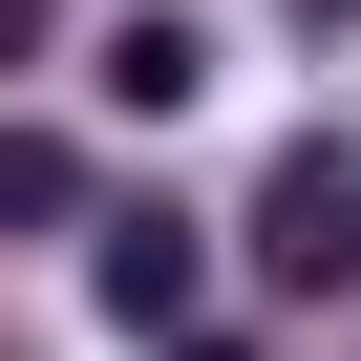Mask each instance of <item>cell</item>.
Wrapping results in <instances>:
<instances>
[{"label":"cell","instance_id":"obj_1","mask_svg":"<svg viewBox=\"0 0 361 361\" xmlns=\"http://www.w3.org/2000/svg\"><path fill=\"white\" fill-rule=\"evenodd\" d=\"M234 234H255V276H276V298H340V276H361V149H340V128H298V149L255 170V213H234Z\"/></svg>","mask_w":361,"mask_h":361},{"label":"cell","instance_id":"obj_2","mask_svg":"<svg viewBox=\"0 0 361 361\" xmlns=\"http://www.w3.org/2000/svg\"><path fill=\"white\" fill-rule=\"evenodd\" d=\"M85 298H106L128 340H192V298H213V234H192V213H85Z\"/></svg>","mask_w":361,"mask_h":361},{"label":"cell","instance_id":"obj_3","mask_svg":"<svg viewBox=\"0 0 361 361\" xmlns=\"http://www.w3.org/2000/svg\"><path fill=\"white\" fill-rule=\"evenodd\" d=\"M85 85H106L128 128H170V106L213 85V22H170V0H128V22H106V64H85Z\"/></svg>","mask_w":361,"mask_h":361},{"label":"cell","instance_id":"obj_4","mask_svg":"<svg viewBox=\"0 0 361 361\" xmlns=\"http://www.w3.org/2000/svg\"><path fill=\"white\" fill-rule=\"evenodd\" d=\"M0 234H85V149L64 128H0Z\"/></svg>","mask_w":361,"mask_h":361},{"label":"cell","instance_id":"obj_5","mask_svg":"<svg viewBox=\"0 0 361 361\" xmlns=\"http://www.w3.org/2000/svg\"><path fill=\"white\" fill-rule=\"evenodd\" d=\"M22 43H43V0H0V64H22Z\"/></svg>","mask_w":361,"mask_h":361},{"label":"cell","instance_id":"obj_6","mask_svg":"<svg viewBox=\"0 0 361 361\" xmlns=\"http://www.w3.org/2000/svg\"><path fill=\"white\" fill-rule=\"evenodd\" d=\"M170 361H255V340H213V319H192V340H170Z\"/></svg>","mask_w":361,"mask_h":361},{"label":"cell","instance_id":"obj_7","mask_svg":"<svg viewBox=\"0 0 361 361\" xmlns=\"http://www.w3.org/2000/svg\"><path fill=\"white\" fill-rule=\"evenodd\" d=\"M298 22H361V0H298Z\"/></svg>","mask_w":361,"mask_h":361}]
</instances>
